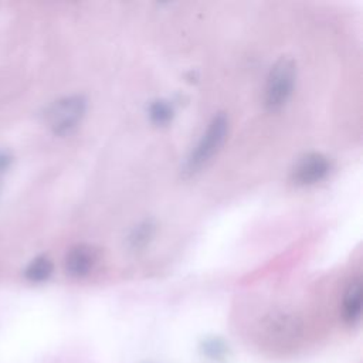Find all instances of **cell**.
Listing matches in <instances>:
<instances>
[{
    "label": "cell",
    "mask_w": 363,
    "mask_h": 363,
    "mask_svg": "<svg viewBox=\"0 0 363 363\" xmlns=\"http://www.w3.org/2000/svg\"><path fill=\"white\" fill-rule=\"evenodd\" d=\"M296 79V68L295 62L288 58H279L267 77L265 92H264V104L269 111L281 109L292 95Z\"/></svg>",
    "instance_id": "obj_1"
},
{
    "label": "cell",
    "mask_w": 363,
    "mask_h": 363,
    "mask_svg": "<svg viewBox=\"0 0 363 363\" xmlns=\"http://www.w3.org/2000/svg\"><path fill=\"white\" fill-rule=\"evenodd\" d=\"M228 130V121L224 113H217L210 121L206 132L197 142L194 150L189 156L184 170L191 174L201 169L223 146Z\"/></svg>",
    "instance_id": "obj_2"
},
{
    "label": "cell",
    "mask_w": 363,
    "mask_h": 363,
    "mask_svg": "<svg viewBox=\"0 0 363 363\" xmlns=\"http://www.w3.org/2000/svg\"><path fill=\"white\" fill-rule=\"evenodd\" d=\"M86 102L81 95H68L52 102L45 112L48 128L57 135H67L77 128L85 113Z\"/></svg>",
    "instance_id": "obj_3"
},
{
    "label": "cell",
    "mask_w": 363,
    "mask_h": 363,
    "mask_svg": "<svg viewBox=\"0 0 363 363\" xmlns=\"http://www.w3.org/2000/svg\"><path fill=\"white\" fill-rule=\"evenodd\" d=\"M330 170L328 157L318 152L303 155L292 170V180L299 186H311L323 180Z\"/></svg>",
    "instance_id": "obj_4"
},
{
    "label": "cell",
    "mask_w": 363,
    "mask_h": 363,
    "mask_svg": "<svg viewBox=\"0 0 363 363\" xmlns=\"http://www.w3.org/2000/svg\"><path fill=\"white\" fill-rule=\"evenodd\" d=\"M96 252L92 247L79 244L72 247L65 255V271L72 278L86 277L96 264Z\"/></svg>",
    "instance_id": "obj_5"
},
{
    "label": "cell",
    "mask_w": 363,
    "mask_h": 363,
    "mask_svg": "<svg viewBox=\"0 0 363 363\" xmlns=\"http://www.w3.org/2000/svg\"><path fill=\"white\" fill-rule=\"evenodd\" d=\"M342 315L345 322L349 325L356 323L362 315V281L356 278L349 282L345 295H343V306Z\"/></svg>",
    "instance_id": "obj_6"
},
{
    "label": "cell",
    "mask_w": 363,
    "mask_h": 363,
    "mask_svg": "<svg viewBox=\"0 0 363 363\" xmlns=\"http://www.w3.org/2000/svg\"><path fill=\"white\" fill-rule=\"evenodd\" d=\"M52 274V262L50 258L41 255L30 262L26 269V278L31 282H43Z\"/></svg>",
    "instance_id": "obj_7"
},
{
    "label": "cell",
    "mask_w": 363,
    "mask_h": 363,
    "mask_svg": "<svg viewBox=\"0 0 363 363\" xmlns=\"http://www.w3.org/2000/svg\"><path fill=\"white\" fill-rule=\"evenodd\" d=\"M155 234V223L152 220H145L139 223L129 235V245L132 250H140L149 244Z\"/></svg>",
    "instance_id": "obj_8"
},
{
    "label": "cell",
    "mask_w": 363,
    "mask_h": 363,
    "mask_svg": "<svg viewBox=\"0 0 363 363\" xmlns=\"http://www.w3.org/2000/svg\"><path fill=\"white\" fill-rule=\"evenodd\" d=\"M172 116H173V106L167 101L157 99L150 104L149 118L153 123L166 125L167 122L172 121Z\"/></svg>",
    "instance_id": "obj_9"
},
{
    "label": "cell",
    "mask_w": 363,
    "mask_h": 363,
    "mask_svg": "<svg viewBox=\"0 0 363 363\" xmlns=\"http://www.w3.org/2000/svg\"><path fill=\"white\" fill-rule=\"evenodd\" d=\"M227 347L220 339H208L203 343V353L210 359H221L225 356Z\"/></svg>",
    "instance_id": "obj_10"
}]
</instances>
